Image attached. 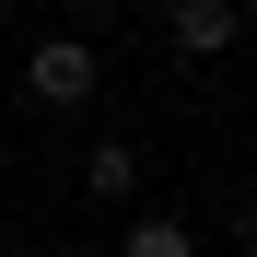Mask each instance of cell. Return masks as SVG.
I'll use <instances>...</instances> for the list:
<instances>
[{"mask_svg": "<svg viewBox=\"0 0 257 257\" xmlns=\"http://www.w3.org/2000/svg\"><path fill=\"white\" fill-rule=\"evenodd\" d=\"M164 47H176L187 70L199 59H234L245 35H234V0H176V12H164Z\"/></svg>", "mask_w": 257, "mask_h": 257, "instance_id": "obj_2", "label": "cell"}, {"mask_svg": "<svg viewBox=\"0 0 257 257\" xmlns=\"http://www.w3.org/2000/svg\"><path fill=\"white\" fill-rule=\"evenodd\" d=\"M82 199H105V210L141 199V141H94L82 152Z\"/></svg>", "mask_w": 257, "mask_h": 257, "instance_id": "obj_3", "label": "cell"}, {"mask_svg": "<svg viewBox=\"0 0 257 257\" xmlns=\"http://www.w3.org/2000/svg\"><path fill=\"white\" fill-rule=\"evenodd\" d=\"M234 257H257V199H245V210H234Z\"/></svg>", "mask_w": 257, "mask_h": 257, "instance_id": "obj_6", "label": "cell"}, {"mask_svg": "<svg viewBox=\"0 0 257 257\" xmlns=\"http://www.w3.org/2000/svg\"><path fill=\"white\" fill-rule=\"evenodd\" d=\"M24 94L47 105V117H82V105L105 94V59H94V35H70V24H47V35L24 47Z\"/></svg>", "mask_w": 257, "mask_h": 257, "instance_id": "obj_1", "label": "cell"}, {"mask_svg": "<svg viewBox=\"0 0 257 257\" xmlns=\"http://www.w3.org/2000/svg\"><path fill=\"white\" fill-rule=\"evenodd\" d=\"M0 187H12V141H0Z\"/></svg>", "mask_w": 257, "mask_h": 257, "instance_id": "obj_9", "label": "cell"}, {"mask_svg": "<svg viewBox=\"0 0 257 257\" xmlns=\"http://www.w3.org/2000/svg\"><path fill=\"white\" fill-rule=\"evenodd\" d=\"M234 35H245V47H257V0H234Z\"/></svg>", "mask_w": 257, "mask_h": 257, "instance_id": "obj_7", "label": "cell"}, {"mask_svg": "<svg viewBox=\"0 0 257 257\" xmlns=\"http://www.w3.org/2000/svg\"><path fill=\"white\" fill-rule=\"evenodd\" d=\"M128 0H70V35H94V24H117Z\"/></svg>", "mask_w": 257, "mask_h": 257, "instance_id": "obj_5", "label": "cell"}, {"mask_svg": "<svg viewBox=\"0 0 257 257\" xmlns=\"http://www.w3.org/2000/svg\"><path fill=\"white\" fill-rule=\"evenodd\" d=\"M117 257H199V234H187V210H128Z\"/></svg>", "mask_w": 257, "mask_h": 257, "instance_id": "obj_4", "label": "cell"}, {"mask_svg": "<svg viewBox=\"0 0 257 257\" xmlns=\"http://www.w3.org/2000/svg\"><path fill=\"white\" fill-rule=\"evenodd\" d=\"M128 12H152V24H164V12H176V0H128Z\"/></svg>", "mask_w": 257, "mask_h": 257, "instance_id": "obj_8", "label": "cell"}]
</instances>
